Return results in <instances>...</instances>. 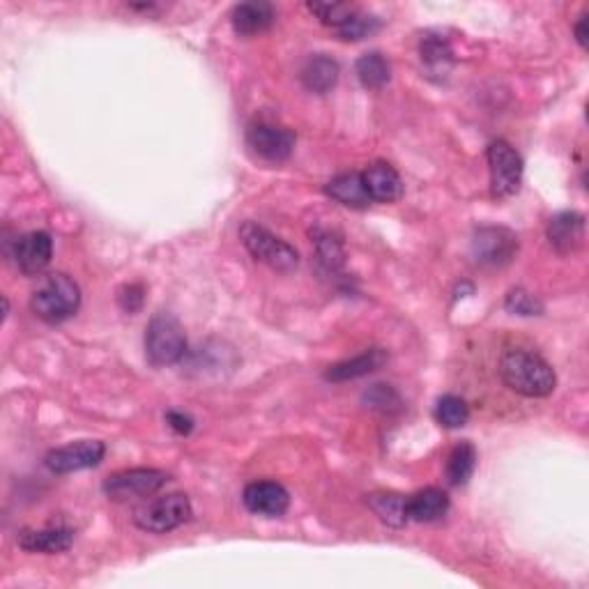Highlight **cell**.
Listing matches in <instances>:
<instances>
[{"label":"cell","mask_w":589,"mask_h":589,"mask_svg":"<svg viewBox=\"0 0 589 589\" xmlns=\"http://www.w3.org/2000/svg\"><path fill=\"white\" fill-rule=\"evenodd\" d=\"M166 424L171 426L178 435H189L191 431H194V419H191L189 415H185V412H178V410L168 412Z\"/></svg>","instance_id":"32"},{"label":"cell","mask_w":589,"mask_h":589,"mask_svg":"<svg viewBox=\"0 0 589 589\" xmlns=\"http://www.w3.org/2000/svg\"><path fill=\"white\" fill-rule=\"evenodd\" d=\"M53 256V240L49 233L33 231L14 242V263L26 277H37L47 270Z\"/></svg>","instance_id":"12"},{"label":"cell","mask_w":589,"mask_h":589,"mask_svg":"<svg viewBox=\"0 0 589 589\" xmlns=\"http://www.w3.org/2000/svg\"><path fill=\"white\" fill-rule=\"evenodd\" d=\"M325 194L332 198V201L346 205V208L353 210H364L373 203L369 191L364 187L362 173H341L336 175L325 185Z\"/></svg>","instance_id":"18"},{"label":"cell","mask_w":589,"mask_h":589,"mask_svg":"<svg viewBox=\"0 0 589 589\" xmlns=\"http://www.w3.org/2000/svg\"><path fill=\"white\" fill-rule=\"evenodd\" d=\"M419 58H422V65L426 67L428 76H447L451 65H454V51H451L445 37L440 35L424 37L422 44H419Z\"/></svg>","instance_id":"21"},{"label":"cell","mask_w":589,"mask_h":589,"mask_svg":"<svg viewBox=\"0 0 589 589\" xmlns=\"http://www.w3.org/2000/svg\"><path fill=\"white\" fill-rule=\"evenodd\" d=\"M171 481V474L155 468H134V470H122L116 474H109L104 479L102 491L109 500L125 502L132 497H150Z\"/></svg>","instance_id":"6"},{"label":"cell","mask_w":589,"mask_h":589,"mask_svg":"<svg viewBox=\"0 0 589 589\" xmlns=\"http://www.w3.org/2000/svg\"><path fill=\"white\" fill-rule=\"evenodd\" d=\"M369 504L376 511V516H380L382 523L392 527H403L405 523H410L408 514H405V497L401 495H371Z\"/></svg>","instance_id":"25"},{"label":"cell","mask_w":589,"mask_h":589,"mask_svg":"<svg viewBox=\"0 0 589 589\" xmlns=\"http://www.w3.org/2000/svg\"><path fill=\"white\" fill-rule=\"evenodd\" d=\"M231 21L237 35L254 37L272 28L274 21H277V12H274V7L270 3L254 0V3L235 5Z\"/></svg>","instance_id":"16"},{"label":"cell","mask_w":589,"mask_h":589,"mask_svg":"<svg viewBox=\"0 0 589 589\" xmlns=\"http://www.w3.org/2000/svg\"><path fill=\"white\" fill-rule=\"evenodd\" d=\"M366 403H371V408L378 410H389V405H401L399 394L394 389H389V385H376L366 394Z\"/></svg>","instance_id":"31"},{"label":"cell","mask_w":589,"mask_h":589,"mask_svg":"<svg viewBox=\"0 0 589 589\" xmlns=\"http://www.w3.org/2000/svg\"><path fill=\"white\" fill-rule=\"evenodd\" d=\"M143 300H145V288L141 283H127V286L120 288L118 293V304L122 307V311L127 313H136L143 307Z\"/></svg>","instance_id":"30"},{"label":"cell","mask_w":589,"mask_h":589,"mask_svg":"<svg viewBox=\"0 0 589 589\" xmlns=\"http://www.w3.org/2000/svg\"><path fill=\"white\" fill-rule=\"evenodd\" d=\"M435 419H438L440 426L445 428H461L468 424L470 419V408L468 403H465L461 396H454V394H445L442 399H438L435 403Z\"/></svg>","instance_id":"24"},{"label":"cell","mask_w":589,"mask_h":589,"mask_svg":"<svg viewBox=\"0 0 589 589\" xmlns=\"http://www.w3.org/2000/svg\"><path fill=\"white\" fill-rule=\"evenodd\" d=\"M307 7L320 19V24L332 26L334 30L343 28L355 14H359V7L350 3H309Z\"/></svg>","instance_id":"26"},{"label":"cell","mask_w":589,"mask_h":589,"mask_svg":"<svg viewBox=\"0 0 589 589\" xmlns=\"http://www.w3.org/2000/svg\"><path fill=\"white\" fill-rule=\"evenodd\" d=\"M477 468V449H474L470 442H461L451 449L447 458V481L449 486L461 488L468 484Z\"/></svg>","instance_id":"23"},{"label":"cell","mask_w":589,"mask_h":589,"mask_svg":"<svg viewBox=\"0 0 589 589\" xmlns=\"http://www.w3.org/2000/svg\"><path fill=\"white\" fill-rule=\"evenodd\" d=\"M449 511V495L440 488H424L405 500V514L415 523H435Z\"/></svg>","instance_id":"19"},{"label":"cell","mask_w":589,"mask_h":589,"mask_svg":"<svg viewBox=\"0 0 589 589\" xmlns=\"http://www.w3.org/2000/svg\"><path fill=\"white\" fill-rule=\"evenodd\" d=\"M240 240L254 260L272 267L274 272L288 274L300 265V254H297L295 247H290L286 240L254 224V221H244L240 228Z\"/></svg>","instance_id":"4"},{"label":"cell","mask_w":589,"mask_h":589,"mask_svg":"<svg viewBox=\"0 0 589 589\" xmlns=\"http://www.w3.org/2000/svg\"><path fill=\"white\" fill-rule=\"evenodd\" d=\"M17 543L26 553H40V555H58L72 548L74 530L70 527H44V530H26L19 532Z\"/></svg>","instance_id":"14"},{"label":"cell","mask_w":589,"mask_h":589,"mask_svg":"<svg viewBox=\"0 0 589 589\" xmlns=\"http://www.w3.org/2000/svg\"><path fill=\"white\" fill-rule=\"evenodd\" d=\"M385 364H387L385 350L371 348L353 359H346V362L330 366V369L325 371V380L327 382H348V380H355V378H364V376H369V373L382 369Z\"/></svg>","instance_id":"17"},{"label":"cell","mask_w":589,"mask_h":589,"mask_svg":"<svg viewBox=\"0 0 589 589\" xmlns=\"http://www.w3.org/2000/svg\"><path fill=\"white\" fill-rule=\"evenodd\" d=\"M191 518V502L185 493H168L134 509V525L150 534H168Z\"/></svg>","instance_id":"5"},{"label":"cell","mask_w":589,"mask_h":589,"mask_svg":"<svg viewBox=\"0 0 589 589\" xmlns=\"http://www.w3.org/2000/svg\"><path fill=\"white\" fill-rule=\"evenodd\" d=\"M364 187L369 191L371 201L376 203H396L403 196V180L399 171L387 162L371 164L362 173Z\"/></svg>","instance_id":"15"},{"label":"cell","mask_w":589,"mask_h":589,"mask_svg":"<svg viewBox=\"0 0 589 589\" xmlns=\"http://www.w3.org/2000/svg\"><path fill=\"white\" fill-rule=\"evenodd\" d=\"M339 74V63H336L334 58L320 53V56H311L307 63H304L300 79L304 83V88L311 90V93L327 95L336 86V81H339Z\"/></svg>","instance_id":"20"},{"label":"cell","mask_w":589,"mask_h":589,"mask_svg":"<svg viewBox=\"0 0 589 589\" xmlns=\"http://www.w3.org/2000/svg\"><path fill=\"white\" fill-rule=\"evenodd\" d=\"M104 454H106L104 442L81 440V442H72V445L51 449L47 458H44V465H47L53 474L81 472V470L97 468V465L102 463Z\"/></svg>","instance_id":"10"},{"label":"cell","mask_w":589,"mask_h":589,"mask_svg":"<svg viewBox=\"0 0 589 589\" xmlns=\"http://www.w3.org/2000/svg\"><path fill=\"white\" fill-rule=\"evenodd\" d=\"M500 376L509 389L527 399H546L557 387L553 366L527 350H509L500 362Z\"/></svg>","instance_id":"1"},{"label":"cell","mask_w":589,"mask_h":589,"mask_svg":"<svg viewBox=\"0 0 589 589\" xmlns=\"http://www.w3.org/2000/svg\"><path fill=\"white\" fill-rule=\"evenodd\" d=\"M378 28H380V24H378V19H376V17H369V14H362V12H359V14H355L353 19L348 21L346 26L336 30V33H339L341 40H346V42H357V40H364V37L373 35Z\"/></svg>","instance_id":"29"},{"label":"cell","mask_w":589,"mask_h":589,"mask_svg":"<svg viewBox=\"0 0 589 589\" xmlns=\"http://www.w3.org/2000/svg\"><path fill=\"white\" fill-rule=\"evenodd\" d=\"M187 355V334L171 313H157L145 330V357L152 366L178 364Z\"/></svg>","instance_id":"3"},{"label":"cell","mask_w":589,"mask_h":589,"mask_svg":"<svg viewBox=\"0 0 589 589\" xmlns=\"http://www.w3.org/2000/svg\"><path fill=\"white\" fill-rule=\"evenodd\" d=\"M81 307V288L67 274H51L30 297V311L49 325L70 320Z\"/></svg>","instance_id":"2"},{"label":"cell","mask_w":589,"mask_h":589,"mask_svg":"<svg viewBox=\"0 0 589 589\" xmlns=\"http://www.w3.org/2000/svg\"><path fill=\"white\" fill-rule=\"evenodd\" d=\"M573 35H576V42L580 44V49H587V12H583L573 26Z\"/></svg>","instance_id":"33"},{"label":"cell","mask_w":589,"mask_h":589,"mask_svg":"<svg viewBox=\"0 0 589 589\" xmlns=\"http://www.w3.org/2000/svg\"><path fill=\"white\" fill-rule=\"evenodd\" d=\"M247 148L267 164H281L293 155L295 134L286 127L258 122L247 129Z\"/></svg>","instance_id":"9"},{"label":"cell","mask_w":589,"mask_h":589,"mask_svg":"<svg viewBox=\"0 0 589 589\" xmlns=\"http://www.w3.org/2000/svg\"><path fill=\"white\" fill-rule=\"evenodd\" d=\"M242 502L254 516L279 518L288 511L290 495L277 481H254L244 488Z\"/></svg>","instance_id":"11"},{"label":"cell","mask_w":589,"mask_h":589,"mask_svg":"<svg viewBox=\"0 0 589 589\" xmlns=\"http://www.w3.org/2000/svg\"><path fill=\"white\" fill-rule=\"evenodd\" d=\"M548 242L557 254L569 256L585 242V217L578 212H560L548 221Z\"/></svg>","instance_id":"13"},{"label":"cell","mask_w":589,"mask_h":589,"mask_svg":"<svg viewBox=\"0 0 589 589\" xmlns=\"http://www.w3.org/2000/svg\"><path fill=\"white\" fill-rule=\"evenodd\" d=\"M504 309L514 313V316H541L543 304L532 293H527V290L514 288L507 295V300H504Z\"/></svg>","instance_id":"28"},{"label":"cell","mask_w":589,"mask_h":589,"mask_svg":"<svg viewBox=\"0 0 589 589\" xmlns=\"http://www.w3.org/2000/svg\"><path fill=\"white\" fill-rule=\"evenodd\" d=\"M518 254V235L504 226H481L472 237V256L479 265L504 267Z\"/></svg>","instance_id":"8"},{"label":"cell","mask_w":589,"mask_h":589,"mask_svg":"<svg viewBox=\"0 0 589 589\" xmlns=\"http://www.w3.org/2000/svg\"><path fill=\"white\" fill-rule=\"evenodd\" d=\"M313 237H316L320 263H323L327 270H339V267L346 263V251H343L341 237L330 231H318Z\"/></svg>","instance_id":"27"},{"label":"cell","mask_w":589,"mask_h":589,"mask_svg":"<svg viewBox=\"0 0 589 589\" xmlns=\"http://www.w3.org/2000/svg\"><path fill=\"white\" fill-rule=\"evenodd\" d=\"M355 74L364 88L380 90L387 86L389 79H392V67H389L387 58L382 56V53L373 51V53H364V56L357 60Z\"/></svg>","instance_id":"22"},{"label":"cell","mask_w":589,"mask_h":589,"mask_svg":"<svg viewBox=\"0 0 589 589\" xmlns=\"http://www.w3.org/2000/svg\"><path fill=\"white\" fill-rule=\"evenodd\" d=\"M488 168H491V194L495 198H511L523 185V159L507 141L488 145Z\"/></svg>","instance_id":"7"}]
</instances>
